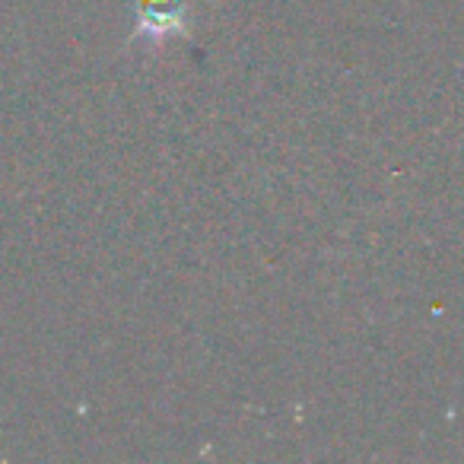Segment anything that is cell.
I'll return each mask as SVG.
<instances>
[{"label": "cell", "mask_w": 464, "mask_h": 464, "mask_svg": "<svg viewBox=\"0 0 464 464\" xmlns=\"http://www.w3.org/2000/svg\"><path fill=\"white\" fill-rule=\"evenodd\" d=\"M137 33L134 39L166 42L191 33V0H134Z\"/></svg>", "instance_id": "6da1fadb"}]
</instances>
